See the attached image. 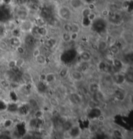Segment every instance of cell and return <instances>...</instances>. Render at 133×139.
<instances>
[{
	"instance_id": "6da1fadb",
	"label": "cell",
	"mask_w": 133,
	"mask_h": 139,
	"mask_svg": "<svg viewBox=\"0 0 133 139\" xmlns=\"http://www.w3.org/2000/svg\"><path fill=\"white\" fill-rule=\"evenodd\" d=\"M57 14L60 19L66 22H71L73 18V10L69 6L62 5L59 6L57 9Z\"/></svg>"
},
{
	"instance_id": "7a4b0ae2",
	"label": "cell",
	"mask_w": 133,
	"mask_h": 139,
	"mask_svg": "<svg viewBox=\"0 0 133 139\" xmlns=\"http://www.w3.org/2000/svg\"><path fill=\"white\" fill-rule=\"evenodd\" d=\"M35 26V22L29 18L19 21L18 24V28L22 33H31Z\"/></svg>"
},
{
	"instance_id": "3957f363",
	"label": "cell",
	"mask_w": 133,
	"mask_h": 139,
	"mask_svg": "<svg viewBox=\"0 0 133 139\" xmlns=\"http://www.w3.org/2000/svg\"><path fill=\"white\" fill-rule=\"evenodd\" d=\"M66 133L70 139H77L81 137L82 134V130L79 126L73 124L70 130Z\"/></svg>"
},
{
	"instance_id": "277c9868",
	"label": "cell",
	"mask_w": 133,
	"mask_h": 139,
	"mask_svg": "<svg viewBox=\"0 0 133 139\" xmlns=\"http://www.w3.org/2000/svg\"><path fill=\"white\" fill-rule=\"evenodd\" d=\"M16 15L19 21L27 19L29 15V10L25 5H20L16 9Z\"/></svg>"
},
{
	"instance_id": "5b68a950",
	"label": "cell",
	"mask_w": 133,
	"mask_h": 139,
	"mask_svg": "<svg viewBox=\"0 0 133 139\" xmlns=\"http://www.w3.org/2000/svg\"><path fill=\"white\" fill-rule=\"evenodd\" d=\"M112 81L114 84L117 86H121L123 85L125 82V74L121 73H116L112 75Z\"/></svg>"
},
{
	"instance_id": "8992f818",
	"label": "cell",
	"mask_w": 133,
	"mask_h": 139,
	"mask_svg": "<svg viewBox=\"0 0 133 139\" xmlns=\"http://www.w3.org/2000/svg\"><path fill=\"white\" fill-rule=\"evenodd\" d=\"M84 6L83 0H70L69 1V6L72 10L79 11L82 10Z\"/></svg>"
},
{
	"instance_id": "52a82bcc",
	"label": "cell",
	"mask_w": 133,
	"mask_h": 139,
	"mask_svg": "<svg viewBox=\"0 0 133 139\" xmlns=\"http://www.w3.org/2000/svg\"><path fill=\"white\" fill-rule=\"evenodd\" d=\"M102 113V110L100 107H97L95 108L90 109L88 113V118L92 120H96Z\"/></svg>"
},
{
	"instance_id": "ba28073f",
	"label": "cell",
	"mask_w": 133,
	"mask_h": 139,
	"mask_svg": "<svg viewBox=\"0 0 133 139\" xmlns=\"http://www.w3.org/2000/svg\"><path fill=\"white\" fill-rule=\"evenodd\" d=\"M69 74H70V78L71 79L73 80L74 82H80L82 81V80L84 78L83 73L81 72L80 70H73L71 72H70Z\"/></svg>"
},
{
	"instance_id": "9c48e42d",
	"label": "cell",
	"mask_w": 133,
	"mask_h": 139,
	"mask_svg": "<svg viewBox=\"0 0 133 139\" xmlns=\"http://www.w3.org/2000/svg\"><path fill=\"white\" fill-rule=\"evenodd\" d=\"M8 44L11 47L16 49V48L22 45V40H21L20 37L13 36H12L9 38V40Z\"/></svg>"
},
{
	"instance_id": "30bf717a",
	"label": "cell",
	"mask_w": 133,
	"mask_h": 139,
	"mask_svg": "<svg viewBox=\"0 0 133 139\" xmlns=\"http://www.w3.org/2000/svg\"><path fill=\"white\" fill-rule=\"evenodd\" d=\"M31 108L27 103L24 104L19 105L17 113L20 114L21 116H26L31 111Z\"/></svg>"
},
{
	"instance_id": "8fae6325",
	"label": "cell",
	"mask_w": 133,
	"mask_h": 139,
	"mask_svg": "<svg viewBox=\"0 0 133 139\" xmlns=\"http://www.w3.org/2000/svg\"><path fill=\"white\" fill-rule=\"evenodd\" d=\"M79 58L82 62L89 63L92 59V56L91 53L88 51H82L80 52Z\"/></svg>"
},
{
	"instance_id": "7c38bea8",
	"label": "cell",
	"mask_w": 133,
	"mask_h": 139,
	"mask_svg": "<svg viewBox=\"0 0 133 139\" xmlns=\"http://www.w3.org/2000/svg\"><path fill=\"white\" fill-rule=\"evenodd\" d=\"M99 90H101L100 85L96 82H93L90 83L88 86V91L92 95L95 94Z\"/></svg>"
},
{
	"instance_id": "4fadbf2b",
	"label": "cell",
	"mask_w": 133,
	"mask_h": 139,
	"mask_svg": "<svg viewBox=\"0 0 133 139\" xmlns=\"http://www.w3.org/2000/svg\"><path fill=\"white\" fill-rule=\"evenodd\" d=\"M114 98H116L118 101L122 102L125 100V97H126V95H125V92L123 90L120 89H116V90H114Z\"/></svg>"
},
{
	"instance_id": "5bb4252c",
	"label": "cell",
	"mask_w": 133,
	"mask_h": 139,
	"mask_svg": "<svg viewBox=\"0 0 133 139\" xmlns=\"http://www.w3.org/2000/svg\"><path fill=\"white\" fill-rule=\"evenodd\" d=\"M57 80V75L54 73H48L45 74V82L47 84H51L55 82Z\"/></svg>"
},
{
	"instance_id": "9a60e30c",
	"label": "cell",
	"mask_w": 133,
	"mask_h": 139,
	"mask_svg": "<svg viewBox=\"0 0 133 139\" xmlns=\"http://www.w3.org/2000/svg\"><path fill=\"white\" fill-rule=\"evenodd\" d=\"M18 107H19V105L18 104L17 102H11L9 104H7L6 111L10 113H17Z\"/></svg>"
},
{
	"instance_id": "2e32d148",
	"label": "cell",
	"mask_w": 133,
	"mask_h": 139,
	"mask_svg": "<svg viewBox=\"0 0 133 139\" xmlns=\"http://www.w3.org/2000/svg\"><path fill=\"white\" fill-rule=\"evenodd\" d=\"M70 98L72 102L75 104H80L82 102V97L77 93H71L70 95Z\"/></svg>"
},
{
	"instance_id": "e0dca14e",
	"label": "cell",
	"mask_w": 133,
	"mask_h": 139,
	"mask_svg": "<svg viewBox=\"0 0 133 139\" xmlns=\"http://www.w3.org/2000/svg\"><path fill=\"white\" fill-rule=\"evenodd\" d=\"M97 48L99 51H105L108 48V45L105 40H101L98 41L97 45Z\"/></svg>"
},
{
	"instance_id": "ac0fdd59",
	"label": "cell",
	"mask_w": 133,
	"mask_h": 139,
	"mask_svg": "<svg viewBox=\"0 0 133 139\" xmlns=\"http://www.w3.org/2000/svg\"><path fill=\"white\" fill-rule=\"evenodd\" d=\"M34 59H35V62H37V63H38V65H44L47 63V58L43 54H40Z\"/></svg>"
},
{
	"instance_id": "d6986e66",
	"label": "cell",
	"mask_w": 133,
	"mask_h": 139,
	"mask_svg": "<svg viewBox=\"0 0 133 139\" xmlns=\"http://www.w3.org/2000/svg\"><path fill=\"white\" fill-rule=\"evenodd\" d=\"M57 43V40L55 38H50L46 40V46L49 49H52L54 47H55Z\"/></svg>"
},
{
	"instance_id": "ffe728a7",
	"label": "cell",
	"mask_w": 133,
	"mask_h": 139,
	"mask_svg": "<svg viewBox=\"0 0 133 139\" xmlns=\"http://www.w3.org/2000/svg\"><path fill=\"white\" fill-rule=\"evenodd\" d=\"M3 126L5 130H9L14 126V121L11 119H5L3 123Z\"/></svg>"
},
{
	"instance_id": "44dd1931",
	"label": "cell",
	"mask_w": 133,
	"mask_h": 139,
	"mask_svg": "<svg viewBox=\"0 0 133 139\" xmlns=\"http://www.w3.org/2000/svg\"><path fill=\"white\" fill-rule=\"evenodd\" d=\"M49 105L53 108H57L60 105L59 100L55 97H51L49 98Z\"/></svg>"
},
{
	"instance_id": "7402d4cb",
	"label": "cell",
	"mask_w": 133,
	"mask_h": 139,
	"mask_svg": "<svg viewBox=\"0 0 133 139\" xmlns=\"http://www.w3.org/2000/svg\"><path fill=\"white\" fill-rule=\"evenodd\" d=\"M27 104H28V105L29 106L31 109H37L38 107V106H39V104H38V102L37 101V100H36L34 98H29Z\"/></svg>"
},
{
	"instance_id": "603a6c76",
	"label": "cell",
	"mask_w": 133,
	"mask_h": 139,
	"mask_svg": "<svg viewBox=\"0 0 133 139\" xmlns=\"http://www.w3.org/2000/svg\"><path fill=\"white\" fill-rule=\"evenodd\" d=\"M108 49H109V51L113 54V55H117V54H119V47L116 45V44L108 46Z\"/></svg>"
},
{
	"instance_id": "cb8c5ba5",
	"label": "cell",
	"mask_w": 133,
	"mask_h": 139,
	"mask_svg": "<svg viewBox=\"0 0 133 139\" xmlns=\"http://www.w3.org/2000/svg\"><path fill=\"white\" fill-rule=\"evenodd\" d=\"M70 73V71L68 69L67 67H64V68L61 69L60 70V71L59 72V76L61 78H65L67 76H68V74Z\"/></svg>"
},
{
	"instance_id": "d4e9b609",
	"label": "cell",
	"mask_w": 133,
	"mask_h": 139,
	"mask_svg": "<svg viewBox=\"0 0 133 139\" xmlns=\"http://www.w3.org/2000/svg\"><path fill=\"white\" fill-rule=\"evenodd\" d=\"M106 40V41L107 42L108 46L112 45H114V44H116V41H117L116 37L114 36L113 35H111V34L108 35L107 37H106V40Z\"/></svg>"
},
{
	"instance_id": "484cf974",
	"label": "cell",
	"mask_w": 133,
	"mask_h": 139,
	"mask_svg": "<svg viewBox=\"0 0 133 139\" xmlns=\"http://www.w3.org/2000/svg\"><path fill=\"white\" fill-rule=\"evenodd\" d=\"M99 104L96 100H95L93 98H91L88 101L87 106L88 107L89 109H92V108H95L97 107H99Z\"/></svg>"
},
{
	"instance_id": "4316f807",
	"label": "cell",
	"mask_w": 133,
	"mask_h": 139,
	"mask_svg": "<svg viewBox=\"0 0 133 139\" xmlns=\"http://www.w3.org/2000/svg\"><path fill=\"white\" fill-rule=\"evenodd\" d=\"M71 28H72V32H77L80 33L81 30V27L80 25L77 22H71Z\"/></svg>"
},
{
	"instance_id": "83f0119b",
	"label": "cell",
	"mask_w": 133,
	"mask_h": 139,
	"mask_svg": "<svg viewBox=\"0 0 133 139\" xmlns=\"http://www.w3.org/2000/svg\"><path fill=\"white\" fill-rule=\"evenodd\" d=\"M46 83L44 82H42V81H39L38 84H37V88H38V91L40 93H44L46 92Z\"/></svg>"
},
{
	"instance_id": "f1b7e54d",
	"label": "cell",
	"mask_w": 133,
	"mask_h": 139,
	"mask_svg": "<svg viewBox=\"0 0 133 139\" xmlns=\"http://www.w3.org/2000/svg\"><path fill=\"white\" fill-rule=\"evenodd\" d=\"M61 38H62V41L65 43H69L71 41V38H70V33L63 32L61 35Z\"/></svg>"
},
{
	"instance_id": "f546056e",
	"label": "cell",
	"mask_w": 133,
	"mask_h": 139,
	"mask_svg": "<svg viewBox=\"0 0 133 139\" xmlns=\"http://www.w3.org/2000/svg\"><path fill=\"white\" fill-rule=\"evenodd\" d=\"M99 128V126L97 122L96 123H92L89 126V131L91 133H95L98 131Z\"/></svg>"
},
{
	"instance_id": "4dcf8cb0",
	"label": "cell",
	"mask_w": 133,
	"mask_h": 139,
	"mask_svg": "<svg viewBox=\"0 0 133 139\" xmlns=\"http://www.w3.org/2000/svg\"><path fill=\"white\" fill-rule=\"evenodd\" d=\"M64 32H68V33H71L72 32V28H71V22H66L62 26Z\"/></svg>"
},
{
	"instance_id": "1f68e13d",
	"label": "cell",
	"mask_w": 133,
	"mask_h": 139,
	"mask_svg": "<svg viewBox=\"0 0 133 139\" xmlns=\"http://www.w3.org/2000/svg\"><path fill=\"white\" fill-rule=\"evenodd\" d=\"M9 45L8 44V42H7L3 40L0 41V50L2 51H7L9 49Z\"/></svg>"
},
{
	"instance_id": "d6a6232c",
	"label": "cell",
	"mask_w": 133,
	"mask_h": 139,
	"mask_svg": "<svg viewBox=\"0 0 133 139\" xmlns=\"http://www.w3.org/2000/svg\"><path fill=\"white\" fill-rule=\"evenodd\" d=\"M21 78L24 81H25V82L29 84L31 82V81L32 80V78L31 76V75L28 73H22Z\"/></svg>"
},
{
	"instance_id": "836d02e7",
	"label": "cell",
	"mask_w": 133,
	"mask_h": 139,
	"mask_svg": "<svg viewBox=\"0 0 133 139\" xmlns=\"http://www.w3.org/2000/svg\"><path fill=\"white\" fill-rule=\"evenodd\" d=\"M16 60V66L18 68H22L25 64V60L23 58H18Z\"/></svg>"
},
{
	"instance_id": "e575fe53",
	"label": "cell",
	"mask_w": 133,
	"mask_h": 139,
	"mask_svg": "<svg viewBox=\"0 0 133 139\" xmlns=\"http://www.w3.org/2000/svg\"><path fill=\"white\" fill-rule=\"evenodd\" d=\"M41 54V50L39 47H35L32 51V56L33 57V58H35L36 57H37Z\"/></svg>"
},
{
	"instance_id": "d590c367",
	"label": "cell",
	"mask_w": 133,
	"mask_h": 139,
	"mask_svg": "<svg viewBox=\"0 0 133 139\" xmlns=\"http://www.w3.org/2000/svg\"><path fill=\"white\" fill-rule=\"evenodd\" d=\"M79 36V33H77V32H71L70 33L71 41H76L78 40Z\"/></svg>"
},
{
	"instance_id": "8d00e7d4",
	"label": "cell",
	"mask_w": 133,
	"mask_h": 139,
	"mask_svg": "<svg viewBox=\"0 0 133 139\" xmlns=\"http://www.w3.org/2000/svg\"><path fill=\"white\" fill-rule=\"evenodd\" d=\"M8 67L11 70L13 69V68H14L15 67H16V60H10L9 62H8Z\"/></svg>"
},
{
	"instance_id": "74e56055",
	"label": "cell",
	"mask_w": 133,
	"mask_h": 139,
	"mask_svg": "<svg viewBox=\"0 0 133 139\" xmlns=\"http://www.w3.org/2000/svg\"><path fill=\"white\" fill-rule=\"evenodd\" d=\"M16 51L18 52V54H23L24 52H25V49L23 47L22 45L20 46V47H18V48H16Z\"/></svg>"
},
{
	"instance_id": "f35d334b",
	"label": "cell",
	"mask_w": 133,
	"mask_h": 139,
	"mask_svg": "<svg viewBox=\"0 0 133 139\" xmlns=\"http://www.w3.org/2000/svg\"><path fill=\"white\" fill-rule=\"evenodd\" d=\"M101 15L103 17H108V16L109 15V10L108 9H104L101 12Z\"/></svg>"
}]
</instances>
